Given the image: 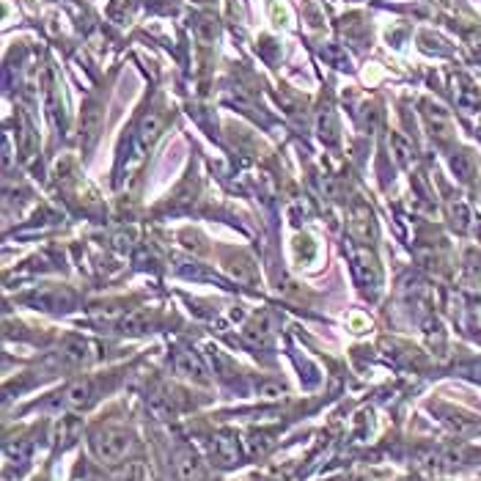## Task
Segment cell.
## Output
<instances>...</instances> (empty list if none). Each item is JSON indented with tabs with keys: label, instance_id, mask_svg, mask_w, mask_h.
Here are the masks:
<instances>
[{
	"label": "cell",
	"instance_id": "cell-3",
	"mask_svg": "<svg viewBox=\"0 0 481 481\" xmlns=\"http://www.w3.org/2000/svg\"><path fill=\"white\" fill-rule=\"evenodd\" d=\"M176 371H179L182 377H187V380L198 383V385H206V383H209V371H206V366L201 363V358L193 355V352H187V349L176 352Z\"/></svg>",
	"mask_w": 481,
	"mask_h": 481
},
{
	"label": "cell",
	"instance_id": "cell-4",
	"mask_svg": "<svg viewBox=\"0 0 481 481\" xmlns=\"http://www.w3.org/2000/svg\"><path fill=\"white\" fill-rule=\"evenodd\" d=\"M91 399H94V385L89 380H77V383H72V385L64 390L61 407H64V410H77V407H86Z\"/></svg>",
	"mask_w": 481,
	"mask_h": 481
},
{
	"label": "cell",
	"instance_id": "cell-5",
	"mask_svg": "<svg viewBox=\"0 0 481 481\" xmlns=\"http://www.w3.org/2000/svg\"><path fill=\"white\" fill-rule=\"evenodd\" d=\"M273 327H270V319L267 317H256V319L245 327V339L253 344V346H267L273 341Z\"/></svg>",
	"mask_w": 481,
	"mask_h": 481
},
{
	"label": "cell",
	"instance_id": "cell-7",
	"mask_svg": "<svg viewBox=\"0 0 481 481\" xmlns=\"http://www.w3.org/2000/svg\"><path fill=\"white\" fill-rule=\"evenodd\" d=\"M160 130H162V115L149 113L140 121V140H143V143H152L154 137L160 135Z\"/></svg>",
	"mask_w": 481,
	"mask_h": 481
},
{
	"label": "cell",
	"instance_id": "cell-6",
	"mask_svg": "<svg viewBox=\"0 0 481 481\" xmlns=\"http://www.w3.org/2000/svg\"><path fill=\"white\" fill-rule=\"evenodd\" d=\"M212 454L217 457V462H223V465L237 462V440H231V437H215Z\"/></svg>",
	"mask_w": 481,
	"mask_h": 481
},
{
	"label": "cell",
	"instance_id": "cell-1",
	"mask_svg": "<svg viewBox=\"0 0 481 481\" xmlns=\"http://www.w3.org/2000/svg\"><path fill=\"white\" fill-rule=\"evenodd\" d=\"M94 451L102 462H121L130 451V435L124 429H115V426L99 429L94 435Z\"/></svg>",
	"mask_w": 481,
	"mask_h": 481
},
{
	"label": "cell",
	"instance_id": "cell-2",
	"mask_svg": "<svg viewBox=\"0 0 481 481\" xmlns=\"http://www.w3.org/2000/svg\"><path fill=\"white\" fill-rule=\"evenodd\" d=\"M174 470H176V479L179 481H204L206 479L204 462L196 457L190 448H179V451H176V457H174Z\"/></svg>",
	"mask_w": 481,
	"mask_h": 481
}]
</instances>
